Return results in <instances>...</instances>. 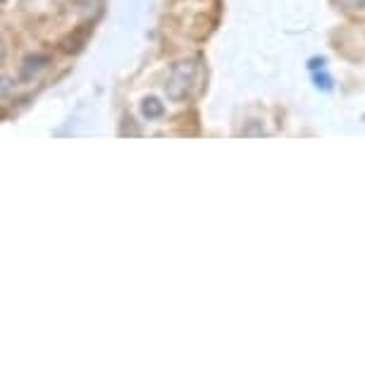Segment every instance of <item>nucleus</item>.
<instances>
[{"label": "nucleus", "instance_id": "1", "mask_svg": "<svg viewBox=\"0 0 365 365\" xmlns=\"http://www.w3.org/2000/svg\"><path fill=\"white\" fill-rule=\"evenodd\" d=\"M143 113H146L148 117H155V115L163 113V106L155 98H150V101H146V106H143Z\"/></svg>", "mask_w": 365, "mask_h": 365}, {"label": "nucleus", "instance_id": "2", "mask_svg": "<svg viewBox=\"0 0 365 365\" xmlns=\"http://www.w3.org/2000/svg\"><path fill=\"white\" fill-rule=\"evenodd\" d=\"M341 3L346 5V8H363L365 0H341Z\"/></svg>", "mask_w": 365, "mask_h": 365}]
</instances>
